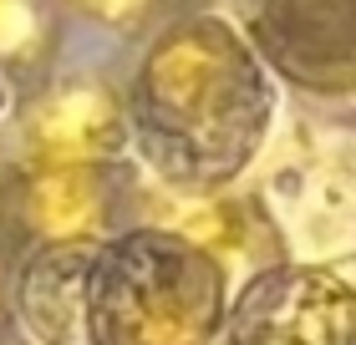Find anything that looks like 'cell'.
Wrapping results in <instances>:
<instances>
[{"instance_id": "obj_1", "label": "cell", "mask_w": 356, "mask_h": 345, "mask_svg": "<svg viewBox=\"0 0 356 345\" xmlns=\"http://www.w3.org/2000/svg\"><path fill=\"white\" fill-rule=\"evenodd\" d=\"M87 305L112 345H199L219 289L193 244L133 234L97 264Z\"/></svg>"}, {"instance_id": "obj_2", "label": "cell", "mask_w": 356, "mask_h": 345, "mask_svg": "<svg viewBox=\"0 0 356 345\" xmlns=\"http://www.w3.org/2000/svg\"><path fill=\"white\" fill-rule=\"evenodd\" d=\"M254 92V76L219 26H188L163 41V51L148 61V102L168 122V133L199 142V147H229L239 142L234 117L245 122V102Z\"/></svg>"}, {"instance_id": "obj_3", "label": "cell", "mask_w": 356, "mask_h": 345, "mask_svg": "<svg viewBox=\"0 0 356 345\" xmlns=\"http://www.w3.org/2000/svg\"><path fill=\"white\" fill-rule=\"evenodd\" d=\"M254 300L260 345H356V294L331 274H290Z\"/></svg>"}, {"instance_id": "obj_4", "label": "cell", "mask_w": 356, "mask_h": 345, "mask_svg": "<svg viewBox=\"0 0 356 345\" xmlns=\"http://www.w3.org/2000/svg\"><path fill=\"white\" fill-rule=\"evenodd\" d=\"M87 294H92V259L82 249H51L26 269L21 310L46 345H82L87 340Z\"/></svg>"}, {"instance_id": "obj_5", "label": "cell", "mask_w": 356, "mask_h": 345, "mask_svg": "<svg viewBox=\"0 0 356 345\" xmlns=\"http://www.w3.org/2000/svg\"><path fill=\"white\" fill-rule=\"evenodd\" d=\"M41 153L56 162H92L122 147V112L102 92H61L31 117Z\"/></svg>"}, {"instance_id": "obj_6", "label": "cell", "mask_w": 356, "mask_h": 345, "mask_svg": "<svg viewBox=\"0 0 356 345\" xmlns=\"http://www.w3.org/2000/svg\"><path fill=\"white\" fill-rule=\"evenodd\" d=\"M31 219H36L46 234L67 239V234H82V228L97 219V183L87 168H67L36 178V188H31Z\"/></svg>"}, {"instance_id": "obj_7", "label": "cell", "mask_w": 356, "mask_h": 345, "mask_svg": "<svg viewBox=\"0 0 356 345\" xmlns=\"http://www.w3.org/2000/svg\"><path fill=\"white\" fill-rule=\"evenodd\" d=\"M102 15H127V10H138V0H92Z\"/></svg>"}]
</instances>
